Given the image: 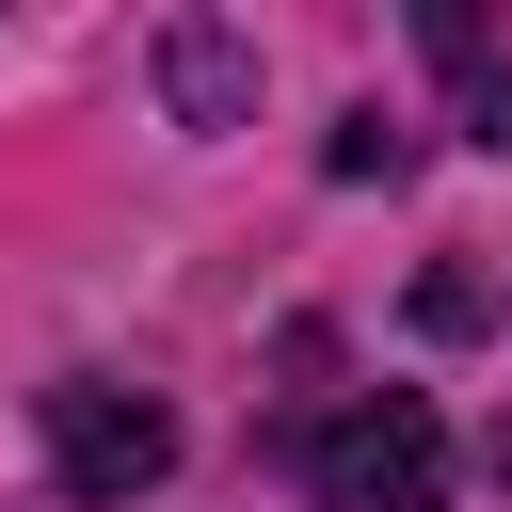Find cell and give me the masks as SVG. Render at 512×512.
<instances>
[{"instance_id":"cell-1","label":"cell","mask_w":512,"mask_h":512,"mask_svg":"<svg viewBox=\"0 0 512 512\" xmlns=\"http://www.w3.org/2000/svg\"><path fill=\"white\" fill-rule=\"evenodd\" d=\"M304 480H320V512H448V416L416 384H368L304 432Z\"/></svg>"},{"instance_id":"cell-2","label":"cell","mask_w":512,"mask_h":512,"mask_svg":"<svg viewBox=\"0 0 512 512\" xmlns=\"http://www.w3.org/2000/svg\"><path fill=\"white\" fill-rule=\"evenodd\" d=\"M48 464H64L80 512H144L176 480V416L144 384H48Z\"/></svg>"},{"instance_id":"cell-3","label":"cell","mask_w":512,"mask_h":512,"mask_svg":"<svg viewBox=\"0 0 512 512\" xmlns=\"http://www.w3.org/2000/svg\"><path fill=\"white\" fill-rule=\"evenodd\" d=\"M160 80H176V128H240V112H256V64H240L208 16H176V32H160Z\"/></svg>"},{"instance_id":"cell-4","label":"cell","mask_w":512,"mask_h":512,"mask_svg":"<svg viewBox=\"0 0 512 512\" xmlns=\"http://www.w3.org/2000/svg\"><path fill=\"white\" fill-rule=\"evenodd\" d=\"M432 48L464 64V144H496V160H512V64H480V32H464V16H432Z\"/></svg>"},{"instance_id":"cell-5","label":"cell","mask_w":512,"mask_h":512,"mask_svg":"<svg viewBox=\"0 0 512 512\" xmlns=\"http://www.w3.org/2000/svg\"><path fill=\"white\" fill-rule=\"evenodd\" d=\"M416 160V128H384V112H336V144H320V176H400Z\"/></svg>"},{"instance_id":"cell-6","label":"cell","mask_w":512,"mask_h":512,"mask_svg":"<svg viewBox=\"0 0 512 512\" xmlns=\"http://www.w3.org/2000/svg\"><path fill=\"white\" fill-rule=\"evenodd\" d=\"M416 320H432V336H480L496 288H480V272H416Z\"/></svg>"}]
</instances>
